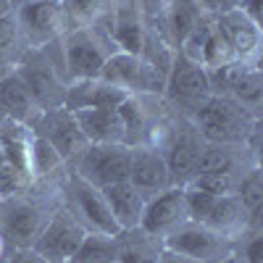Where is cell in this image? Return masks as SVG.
<instances>
[{
    "instance_id": "obj_1",
    "label": "cell",
    "mask_w": 263,
    "mask_h": 263,
    "mask_svg": "<svg viewBox=\"0 0 263 263\" xmlns=\"http://www.w3.org/2000/svg\"><path fill=\"white\" fill-rule=\"evenodd\" d=\"M195 121L200 135L216 145H234L253 132V116L237 100L227 95H211L195 108Z\"/></svg>"
},
{
    "instance_id": "obj_2",
    "label": "cell",
    "mask_w": 263,
    "mask_h": 263,
    "mask_svg": "<svg viewBox=\"0 0 263 263\" xmlns=\"http://www.w3.org/2000/svg\"><path fill=\"white\" fill-rule=\"evenodd\" d=\"M163 248L168 253H179L200 263H221L232 255V242L227 234L195 221H184L177 229H171Z\"/></svg>"
},
{
    "instance_id": "obj_3",
    "label": "cell",
    "mask_w": 263,
    "mask_h": 263,
    "mask_svg": "<svg viewBox=\"0 0 263 263\" xmlns=\"http://www.w3.org/2000/svg\"><path fill=\"white\" fill-rule=\"evenodd\" d=\"M132 163V145L124 142H98L87 145L79 156V177L92 187L103 190L108 184L126 182Z\"/></svg>"
},
{
    "instance_id": "obj_4",
    "label": "cell",
    "mask_w": 263,
    "mask_h": 263,
    "mask_svg": "<svg viewBox=\"0 0 263 263\" xmlns=\"http://www.w3.org/2000/svg\"><path fill=\"white\" fill-rule=\"evenodd\" d=\"M66 200H69V213L77 218V221L90 229V232H100V234H121V229L116 227L111 211H108V203L98 187H92L90 182H84L79 174L69 179L66 184Z\"/></svg>"
},
{
    "instance_id": "obj_5",
    "label": "cell",
    "mask_w": 263,
    "mask_h": 263,
    "mask_svg": "<svg viewBox=\"0 0 263 263\" xmlns=\"http://www.w3.org/2000/svg\"><path fill=\"white\" fill-rule=\"evenodd\" d=\"M84 234H87V229L77 221V218L69 211H61L45 224V229L40 232L32 250H37L48 263H71Z\"/></svg>"
},
{
    "instance_id": "obj_6",
    "label": "cell",
    "mask_w": 263,
    "mask_h": 263,
    "mask_svg": "<svg viewBox=\"0 0 263 263\" xmlns=\"http://www.w3.org/2000/svg\"><path fill=\"white\" fill-rule=\"evenodd\" d=\"M37 135L45 137L63 161L69 158H79L82 153L87 150V137L82 135V129L77 124V116L69 111L66 105H58V108H50V111L42 114L40 119V126H37Z\"/></svg>"
},
{
    "instance_id": "obj_7",
    "label": "cell",
    "mask_w": 263,
    "mask_h": 263,
    "mask_svg": "<svg viewBox=\"0 0 263 263\" xmlns=\"http://www.w3.org/2000/svg\"><path fill=\"white\" fill-rule=\"evenodd\" d=\"M166 92L174 103H182L190 108H197L203 100L211 98V84L208 74L200 63H195L190 58H174L171 71L166 79Z\"/></svg>"
},
{
    "instance_id": "obj_8",
    "label": "cell",
    "mask_w": 263,
    "mask_h": 263,
    "mask_svg": "<svg viewBox=\"0 0 263 263\" xmlns=\"http://www.w3.org/2000/svg\"><path fill=\"white\" fill-rule=\"evenodd\" d=\"M184 221H190L184 205V187L171 184L163 192H158L150 203H145L140 229L147 234H168Z\"/></svg>"
},
{
    "instance_id": "obj_9",
    "label": "cell",
    "mask_w": 263,
    "mask_h": 263,
    "mask_svg": "<svg viewBox=\"0 0 263 263\" xmlns=\"http://www.w3.org/2000/svg\"><path fill=\"white\" fill-rule=\"evenodd\" d=\"M16 21L34 45H45L66 27L63 8L58 0H29L18 8Z\"/></svg>"
},
{
    "instance_id": "obj_10",
    "label": "cell",
    "mask_w": 263,
    "mask_h": 263,
    "mask_svg": "<svg viewBox=\"0 0 263 263\" xmlns=\"http://www.w3.org/2000/svg\"><path fill=\"white\" fill-rule=\"evenodd\" d=\"M218 32L224 34V40L229 42L232 55L237 63H250L258 55L260 48V27L239 11V8H229L224 13H218L216 18Z\"/></svg>"
},
{
    "instance_id": "obj_11",
    "label": "cell",
    "mask_w": 263,
    "mask_h": 263,
    "mask_svg": "<svg viewBox=\"0 0 263 263\" xmlns=\"http://www.w3.org/2000/svg\"><path fill=\"white\" fill-rule=\"evenodd\" d=\"M48 218L37 205L29 203H13L0 213V237L6 242L18 248H32L40 232L45 229Z\"/></svg>"
},
{
    "instance_id": "obj_12",
    "label": "cell",
    "mask_w": 263,
    "mask_h": 263,
    "mask_svg": "<svg viewBox=\"0 0 263 263\" xmlns=\"http://www.w3.org/2000/svg\"><path fill=\"white\" fill-rule=\"evenodd\" d=\"M105 53L100 48V42L92 37V32L82 27L77 29L69 42H66V69H69L74 82L82 79H98L103 71V63H105Z\"/></svg>"
},
{
    "instance_id": "obj_13",
    "label": "cell",
    "mask_w": 263,
    "mask_h": 263,
    "mask_svg": "<svg viewBox=\"0 0 263 263\" xmlns=\"http://www.w3.org/2000/svg\"><path fill=\"white\" fill-rule=\"evenodd\" d=\"M129 182L135 184L142 195H158L166 187H171V177L166 161L158 150L132 145V163H129Z\"/></svg>"
},
{
    "instance_id": "obj_14",
    "label": "cell",
    "mask_w": 263,
    "mask_h": 263,
    "mask_svg": "<svg viewBox=\"0 0 263 263\" xmlns=\"http://www.w3.org/2000/svg\"><path fill=\"white\" fill-rule=\"evenodd\" d=\"M100 192H103L105 203H108V211H111L114 221H116V227L121 232L140 227L142 211H145V195L129 179L126 182H116V184H108Z\"/></svg>"
},
{
    "instance_id": "obj_15",
    "label": "cell",
    "mask_w": 263,
    "mask_h": 263,
    "mask_svg": "<svg viewBox=\"0 0 263 263\" xmlns=\"http://www.w3.org/2000/svg\"><path fill=\"white\" fill-rule=\"evenodd\" d=\"M71 114L77 116V124L90 145H98V142L126 145V129L116 108H82V111H71Z\"/></svg>"
},
{
    "instance_id": "obj_16",
    "label": "cell",
    "mask_w": 263,
    "mask_h": 263,
    "mask_svg": "<svg viewBox=\"0 0 263 263\" xmlns=\"http://www.w3.org/2000/svg\"><path fill=\"white\" fill-rule=\"evenodd\" d=\"M200 140L190 132H182L177 135L166 153H163V161H166V168H168V177H171V184L177 187H187L195 177H197V156H200Z\"/></svg>"
},
{
    "instance_id": "obj_17",
    "label": "cell",
    "mask_w": 263,
    "mask_h": 263,
    "mask_svg": "<svg viewBox=\"0 0 263 263\" xmlns=\"http://www.w3.org/2000/svg\"><path fill=\"white\" fill-rule=\"evenodd\" d=\"M129 95L119 87H111L100 79H82L74 82L66 90L63 105L69 111H82V108H119Z\"/></svg>"
},
{
    "instance_id": "obj_18",
    "label": "cell",
    "mask_w": 263,
    "mask_h": 263,
    "mask_svg": "<svg viewBox=\"0 0 263 263\" xmlns=\"http://www.w3.org/2000/svg\"><path fill=\"white\" fill-rule=\"evenodd\" d=\"M98 79L111 87H119L126 95H135V92H140V84H142V58L119 50L105 58Z\"/></svg>"
},
{
    "instance_id": "obj_19",
    "label": "cell",
    "mask_w": 263,
    "mask_h": 263,
    "mask_svg": "<svg viewBox=\"0 0 263 263\" xmlns=\"http://www.w3.org/2000/svg\"><path fill=\"white\" fill-rule=\"evenodd\" d=\"M18 77H21V82H24V87L29 90L34 105L45 108V111L63 105L66 90L58 84V79L45 69V66H24V69L18 71Z\"/></svg>"
},
{
    "instance_id": "obj_20",
    "label": "cell",
    "mask_w": 263,
    "mask_h": 263,
    "mask_svg": "<svg viewBox=\"0 0 263 263\" xmlns=\"http://www.w3.org/2000/svg\"><path fill=\"white\" fill-rule=\"evenodd\" d=\"M0 100H3L6 111H8V119L16 124H27L34 116V100L18 74L6 77L0 82Z\"/></svg>"
},
{
    "instance_id": "obj_21",
    "label": "cell",
    "mask_w": 263,
    "mask_h": 263,
    "mask_svg": "<svg viewBox=\"0 0 263 263\" xmlns=\"http://www.w3.org/2000/svg\"><path fill=\"white\" fill-rule=\"evenodd\" d=\"M116 258H121L119 237L100 234V232H87L77 255L71 258V263H111Z\"/></svg>"
},
{
    "instance_id": "obj_22",
    "label": "cell",
    "mask_w": 263,
    "mask_h": 263,
    "mask_svg": "<svg viewBox=\"0 0 263 263\" xmlns=\"http://www.w3.org/2000/svg\"><path fill=\"white\" fill-rule=\"evenodd\" d=\"M260 90H263V82H260L258 69L255 66H248V63H239L237 74L232 79V87H229V92L234 95L232 100H237L245 111L255 114L260 105Z\"/></svg>"
},
{
    "instance_id": "obj_23",
    "label": "cell",
    "mask_w": 263,
    "mask_h": 263,
    "mask_svg": "<svg viewBox=\"0 0 263 263\" xmlns=\"http://www.w3.org/2000/svg\"><path fill=\"white\" fill-rule=\"evenodd\" d=\"M245 213L248 211L237 200V195H221V197H216V203H213V208L203 224L221 232V234H229L245 224Z\"/></svg>"
},
{
    "instance_id": "obj_24",
    "label": "cell",
    "mask_w": 263,
    "mask_h": 263,
    "mask_svg": "<svg viewBox=\"0 0 263 263\" xmlns=\"http://www.w3.org/2000/svg\"><path fill=\"white\" fill-rule=\"evenodd\" d=\"M114 40H116V45H119L124 53H132V55H140V53H142L145 29H142L140 18H137V11H132V8H119V11H116Z\"/></svg>"
},
{
    "instance_id": "obj_25",
    "label": "cell",
    "mask_w": 263,
    "mask_h": 263,
    "mask_svg": "<svg viewBox=\"0 0 263 263\" xmlns=\"http://www.w3.org/2000/svg\"><path fill=\"white\" fill-rule=\"evenodd\" d=\"M166 13H168V27L174 32L177 45H182L184 37L195 29L197 21L203 18V11H200V6H197L195 0H171Z\"/></svg>"
},
{
    "instance_id": "obj_26",
    "label": "cell",
    "mask_w": 263,
    "mask_h": 263,
    "mask_svg": "<svg viewBox=\"0 0 263 263\" xmlns=\"http://www.w3.org/2000/svg\"><path fill=\"white\" fill-rule=\"evenodd\" d=\"M227 63H234V55H232L229 42L224 40V34L218 32L216 21H213L200 45V66L203 69H218V66H227Z\"/></svg>"
},
{
    "instance_id": "obj_27",
    "label": "cell",
    "mask_w": 263,
    "mask_h": 263,
    "mask_svg": "<svg viewBox=\"0 0 263 263\" xmlns=\"http://www.w3.org/2000/svg\"><path fill=\"white\" fill-rule=\"evenodd\" d=\"M111 0H66L61 6L63 8V18L66 24L82 29V27H90L95 18H100V13L108 8Z\"/></svg>"
},
{
    "instance_id": "obj_28",
    "label": "cell",
    "mask_w": 263,
    "mask_h": 263,
    "mask_svg": "<svg viewBox=\"0 0 263 263\" xmlns=\"http://www.w3.org/2000/svg\"><path fill=\"white\" fill-rule=\"evenodd\" d=\"M218 171L234 174V156L229 153V145L208 142L200 147V156H197V174H218Z\"/></svg>"
},
{
    "instance_id": "obj_29",
    "label": "cell",
    "mask_w": 263,
    "mask_h": 263,
    "mask_svg": "<svg viewBox=\"0 0 263 263\" xmlns=\"http://www.w3.org/2000/svg\"><path fill=\"white\" fill-rule=\"evenodd\" d=\"M234 190H237V200L242 203V208L250 216H258L260 205H263V177H260V168L248 171L245 177L237 182Z\"/></svg>"
},
{
    "instance_id": "obj_30",
    "label": "cell",
    "mask_w": 263,
    "mask_h": 263,
    "mask_svg": "<svg viewBox=\"0 0 263 263\" xmlns=\"http://www.w3.org/2000/svg\"><path fill=\"white\" fill-rule=\"evenodd\" d=\"M29 158H32V177H45V174H50L53 168H58L63 163V158L58 156V150L40 135L32 140Z\"/></svg>"
},
{
    "instance_id": "obj_31",
    "label": "cell",
    "mask_w": 263,
    "mask_h": 263,
    "mask_svg": "<svg viewBox=\"0 0 263 263\" xmlns=\"http://www.w3.org/2000/svg\"><path fill=\"white\" fill-rule=\"evenodd\" d=\"M187 187H197L213 197H221V195H232L237 187V179L232 171H218V174H197V177L187 184Z\"/></svg>"
},
{
    "instance_id": "obj_32",
    "label": "cell",
    "mask_w": 263,
    "mask_h": 263,
    "mask_svg": "<svg viewBox=\"0 0 263 263\" xmlns=\"http://www.w3.org/2000/svg\"><path fill=\"white\" fill-rule=\"evenodd\" d=\"M216 203V197L203 192V190H197V187H184V205H187V218L195 224H203L211 208Z\"/></svg>"
},
{
    "instance_id": "obj_33",
    "label": "cell",
    "mask_w": 263,
    "mask_h": 263,
    "mask_svg": "<svg viewBox=\"0 0 263 263\" xmlns=\"http://www.w3.org/2000/svg\"><path fill=\"white\" fill-rule=\"evenodd\" d=\"M24 174H21L8 158H6V153L0 150V195H6L11 197L13 192L21 190V184H24Z\"/></svg>"
},
{
    "instance_id": "obj_34",
    "label": "cell",
    "mask_w": 263,
    "mask_h": 263,
    "mask_svg": "<svg viewBox=\"0 0 263 263\" xmlns=\"http://www.w3.org/2000/svg\"><path fill=\"white\" fill-rule=\"evenodd\" d=\"M16 34H18V21L11 13L0 18V50H8L16 42Z\"/></svg>"
},
{
    "instance_id": "obj_35",
    "label": "cell",
    "mask_w": 263,
    "mask_h": 263,
    "mask_svg": "<svg viewBox=\"0 0 263 263\" xmlns=\"http://www.w3.org/2000/svg\"><path fill=\"white\" fill-rule=\"evenodd\" d=\"M242 263H263V239L258 234L242 248Z\"/></svg>"
},
{
    "instance_id": "obj_36",
    "label": "cell",
    "mask_w": 263,
    "mask_h": 263,
    "mask_svg": "<svg viewBox=\"0 0 263 263\" xmlns=\"http://www.w3.org/2000/svg\"><path fill=\"white\" fill-rule=\"evenodd\" d=\"M8 263H48V260L42 258L37 250H32V248H18Z\"/></svg>"
},
{
    "instance_id": "obj_37",
    "label": "cell",
    "mask_w": 263,
    "mask_h": 263,
    "mask_svg": "<svg viewBox=\"0 0 263 263\" xmlns=\"http://www.w3.org/2000/svg\"><path fill=\"white\" fill-rule=\"evenodd\" d=\"M200 3L208 11H216V13H224L229 8H237V0H200Z\"/></svg>"
},
{
    "instance_id": "obj_38",
    "label": "cell",
    "mask_w": 263,
    "mask_h": 263,
    "mask_svg": "<svg viewBox=\"0 0 263 263\" xmlns=\"http://www.w3.org/2000/svg\"><path fill=\"white\" fill-rule=\"evenodd\" d=\"M161 263H200V260H195V258H187V255H179V253H163Z\"/></svg>"
},
{
    "instance_id": "obj_39",
    "label": "cell",
    "mask_w": 263,
    "mask_h": 263,
    "mask_svg": "<svg viewBox=\"0 0 263 263\" xmlns=\"http://www.w3.org/2000/svg\"><path fill=\"white\" fill-rule=\"evenodd\" d=\"M140 3L145 6V11H150V13H158V11H166L168 0H140Z\"/></svg>"
},
{
    "instance_id": "obj_40",
    "label": "cell",
    "mask_w": 263,
    "mask_h": 263,
    "mask_svg": "<svg viewBox=\"0 0 263 263\" xmlns=\"http://www.w3.org/2000/svg\"><path fill=\"white\" fill-rule=\"evenodd\" d=\"M11 13V0H0V18Z\"/></svg>"
},
{
    "instance_id": "obj_41",
    "label": "cell",
    "mask_w": 263,
    "mask_h": 263,
    "mask_svg": "<svg viewBox=\"0 0 263 263\" xmlns=\"http://www.w3.org/2000/svg\"><path fill=\"white\" fill-rule=\"evenodd\" d=\"M6 121H8V111H6L3 100H0V124H6Z\"/></svg>"
},
{
    "instance_id": "obj_42",
    "label": "cell",
    "mask_w": 263,
    "mask_h": 263,
    "mask_svg": "<svg viewBox=\"0 0 263 263\" xmlns=\"http://www.w3.org/2000/svg\"><path fill=\"white\" fill-rule=\"evenodd\" d=\"M221 263H239V260H234V255H229L227 260H221Z\"/></svg>"
},
{
    "instance_id": "obj_43",
    "label": "cell",
    "mask_w": 263,
    "mask_h": 263,
    "mask_svg": "<svg viewBox=\"0 0 263 263\" xmlns=\"http://www.w3.org/2000/svg\"><path fill=\"white\" fill-rule=\"evenodd\" d=\"M11 3H18V6H24V3H29V0H11Z\"/></svg>"
},
{
    "instance_id": "obj_44",
    "label": "cell",
    "mask_w": 263,
    "mask_h": 263,
    "mask_svg": "<svg viewBox=\"0 0 263 263\" xmlns=\"http://www.w3.org/2000/svg\"><path fill=\"white\" fill-rule=\"evenodd\" d=\"M111 263H124V260H121V258H116V260H111Z\"/></svg>"
},
{
    "instance_id": "obj_45",
    "label": "cell",
    "mask_w": 263,
    "mask_h": 263,
    "mask_svg": "<svg viewBox=\"0 0 263 263\" xmlns=\"http://www.w3.org/2000/svg\"><path fill=\"white\" fill-rule=\"evenodd\" d=\"M0 263H8V260H6V258H3V255H0Z\"/></svg>"
}]
</instances>
